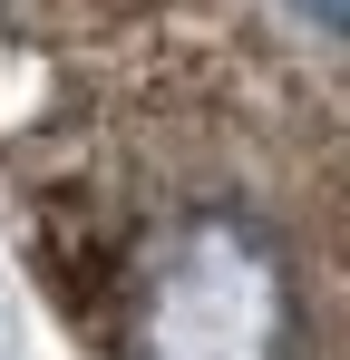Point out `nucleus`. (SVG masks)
Here are the masks:
<instances>
[{"label":"nucleus","instance_id":"f257e3e1","mask_svg":"<svg viewBox=\"0 0 350 360\" xmlns=\"http://www.w3.org/2000/svg\"><path fill=\"white\" fill-rule=\"evenodd\" d=\"M292 20H302V30H321V39H331V30H341L350 20V0H283Z\"/></svg>","mask_w":350,"mask_h":360}]
</instances>
